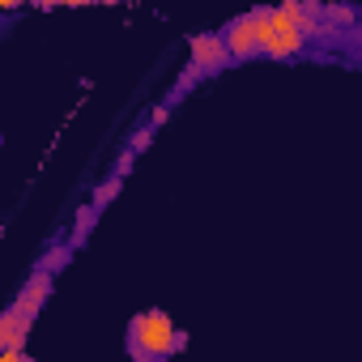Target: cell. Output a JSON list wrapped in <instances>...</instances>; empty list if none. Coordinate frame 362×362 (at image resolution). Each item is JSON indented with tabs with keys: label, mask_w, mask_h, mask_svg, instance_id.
I'll list each match as a JSON object with an SVG mask.
<instances>
[{
	"label": "cell",
	"mask_w": 362,
	"mask_h": 362,
	"mask_svg": "<svg viewBox=\"0 0 362 362\" xmlns=\"http://www.w3.org/2000/svg\"><path fill=\"white\" fill-rule=\"evenodd\" d=\"M128 328H132L128 349H132L136 358H166V354H175V349L188 345V337L170 324L166 311H141V315H132Z\"/></svg>",
	"instance_id": "cell-1"
},
{
	"label": "cell",
	"mask_w": 362,
	"mask_h": 362,
	"mask_svg": "<svg viewBox=\"0 0 362 362\" xmlns=\"http://www.w3.org/2000/svg\"><path fill=\"white\" fill-rule=\"evenodd\" d=\"M188 52H192L197 73H218V69H226V60H235L230 47H226V35H197L188 43Z\"/></svg>",
	"instance_id": "cell-2"
},
{
	"label": "cell",
	"mask_w": 362,
	"mask_h": 362,
	"mask_svg": "<svg viewBox=\"0 0 362 362\" xmlns=\"http://www.w3.org/2000/svg\"><path fill=\"white\" fill-rule=\"evenodd\" d=\"M226 47H230V56H235V60H247V56H256V52H260L256 13H247V18H239V22H230V26H226Z\"/></svg>",
	"instance_id": "cell-3"
},
{
	"label": "cell",
	"mask_w": 362,
	"mask_h": 362,
	"mask_svg": "<svg viewBox=\"0 0 362 362\" xmlns=\"http://www.w3.org/2000/svg\"><path fill=\"white\" fill-rule=\"evenodd\" d=\"M47 290H52V273H47V269H39V273L26 281V290L18 294V303H13V307H22L26 315H39V307L47 303Z\"/></svg>",
	"instance_id": "cell-4"
},
{
	"label": "cell",
	"mask_w": 362,
	"mask_h": 362,
	"mask_svg": "<svg viewBox=\"0 0 362 362\" xmlns=\"http://www.w3.org/2000/svg\"><path fill=\"white\" fill-rule=\"evenodd\" d=\"M30 324H35V315H26L22 307H9L5 315H0V345H22Z\"/></svg>",
	"instance_id": "cell-5"
},
{
	"label": "cell",
	"mask_w": 362,
	"mask_h": 362,
	"mask_svg": "<svg viewBox=\"0 0 362 362\" xmlns=\"http://www.w3.org/2000/svg\"><path fill=\"white\" fill-rule=\"evenodd\" d=\"M115 192H119V179H107V184L94 192V205H98V209H103V205H111V201H115Z\"/></svg>",
	"instance_id": "cell-6"
},
{
	"label": "cell",
	"mask_w": 362,
	"mask_h": 362,
	"mask_svg": "<svg viewBox=\"0 0 362 362\" xmlns=\"http://www.w3.org/2000/svg\"><path fill=\"white\" fill-rule=\"evenodd\" d=\"M94 209H98V205H86V209L77 214V239H86V235H90V226H94Z\"/></svg>",
	"instance_id": "cell-7"
},
{
	"label": "cell",
	"mask_w": 362,
	"mask_h": 362,
	"mask_svg": "<svg viewBox=\"0 0 362 362\" xmlns=\"http://www.w3.org/2000/svg\"><path fill=\"white\" fill-rule=\"evenodd\" d=\"M64 260H69V247H52V252H47V260H43V269L52 273V269H60Z\"/></svg>",
	"instance_id": "cell-8"
},
{
	"label": "cell",
	"mask_w": 362,
	"mask_h": 362,
	"mask_svg": "<svg viewBox=\"0 0 362 362\" xmlns=\"http://www.w3.org/2000/svg\"><path fill=\"white\" fill-rule=\"evenodd\" d=\"M328 18H332V22H349L354 9H349V5H328Z\"/></svg>",
	"instance_id": "cell-9"
},
{
	"label": "cell",
	"mask_w": 362,
	"mask_h": 362,
	"mask_svg": "<svg viewBox=\"0 0 362 362\" xmlns=\"http://www.w3.org/2000/svg\"><path fill=\"white\" fill-rule=\"evenodd\" d=\"M22 5V0H0V9H18Z\"/></svg>",
	"instance_id": "cell-10"
},
{
	"label": "cell",
	"mask_w": 362,
	"mask_h": 362,
	"mask_svg": "<svg viewBox=\"0 0 362 362\" xmlns=\"http://www.w3.org/2000/svg\"><path fill=\"white\" fill-rule=\"evenodd\" d=\"M35 5H39V9H52V5H60V0H35Z\"/></svg>",
	"instance_id": "cell-11"
},
{
	"label": "cell",
	"mask_w": 362,
	"mask_h": 362,
	"mask_svg": "<svg viewBox=\"0 0 362 362\" xmlns=\"http://www.w3.org/2000/svg\"><path fill=\"white\" fill-rule=\"evenodd\" d=\"M60 5H90V0H60Z\"/></svg>",
	"instance_id": "cell-12"
},
{
	"label": "cell",
	"mask_w": 362,
	"mask_h": 362,
	"mask_svg": "<svg viewBox=\"0 0 362 362\" xmlns=\"http://www.w3.org/2000/svg\"><path fill=\"white\" fill-rule=\"evenodd\" d=\"M103 5H107V0H103Z\"/></svg>",
	"instance_id": "cell-13"
}]
</instances>
